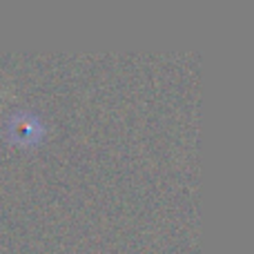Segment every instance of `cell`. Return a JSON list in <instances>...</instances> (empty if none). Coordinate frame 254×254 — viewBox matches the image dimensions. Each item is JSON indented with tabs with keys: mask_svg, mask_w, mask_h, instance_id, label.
<instances>
[{
	"mask_svg": "<svg viewBox=\"0 0 254 254\" xmlns=\"http://www.w3.org/2000/svg\"><path fill=\"white\" fill-rule=\"evenodd\" d=\"M45 127L40 123L38 116H34L31 112H18L11 121H9V134L16 143L20 145H34L43 138Z\"/></svg>",
	"mask_w": 254,
	"mask_h": 254,
	"instance_id": "obj_1",
	"label": "cell"
}]
</instances>
